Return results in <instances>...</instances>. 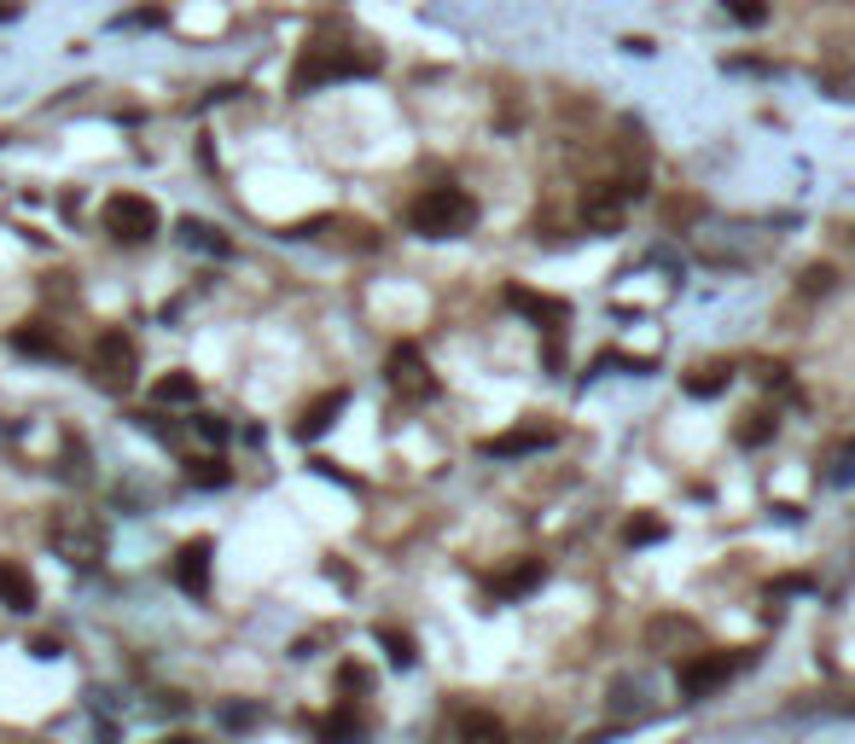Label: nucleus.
Returning a JSON list of instances; mask_svg holds the SVG:
<instances>
[{"mask_svg":"<svg viewBox=\"0 0 855 744\" xmlns=\"http://www.w3.org/2000/svg\"><path fill=\"white\" fill-rule=\"evenodd\" d=\"M722 390H727V366H704L687 379V396H722Z\"/></svg>","mask_w":855,"mask_h":744,"instance_id":"obj_23","label":"nucleus"},{"mask_svg":"<svg viewBox=\"0 0 855 744\" xmlns=\"http://www.w3.org/2000/svg\"><path fill=\"white\" fill-rule=\"evenodd\" d=\"M460 744H513V738H506V727H501V721H495V715H483V710H472V715H465V721H460Z\"/></svg>","mask_w":855,"mask_h":744,"instance_id":"obj_20","label":"nucleus"},{"mask_svg":"<svg viewBox=\"0 0 855 744\" xmlns=\"http://www.w3.org/2000/svg\"><path fill=\"white\" fill-rule=\"evenodd\" d=\"M733 24H745V30H763L768 24V0H722Z\"/></svg>","mask_w":855,"mask_h":744,"instance_id":"obj_22","label":"nucleus"},{"mask_svg":"<svg viewBox=\"0 0 855 744\" xmlns=\"http://www.w3.org/2000/svg\"><path fill=\"white\" fill-rule=\"evenodd\" d=\"M47 541L58 558H70L76 570H94L99 558H106V529H99V518H88V512H53Z\"/></svg>","mask_w":855,"mask_h":744,"instance_id":"obj_3","label":"nucleus"},{"mask_svg":"<svg viewBox=\"0 0 855 744\" xmlns=\"http://www.w3.org/2000/svg\"><path fill=\"white\" fill-rule=\"evenodd\" d=\"M12 349H24V355H47V361H58V355H65V343H58V338H53L41 320L18 326V332H12Z\"/></svg>","mask_w":855,"mask_h":744,"instance_id":"obj_17","label":"nucleus"},{"mask_svg":"<svg viewBox=\"0 0 855 744\" xmlns=\"http://www.w3.org/2000/svg\"><path fill=\"white\" fill-rule=\"evenodd\" d=\"M768 437H774V419H768V413H745L739 442H745V448H757V442H768Z\"/></svg>","mask_w":855,"mask_h":744,"instance_id":"obj_26","label":"nucleus"},{"mask_svg":"<svg viewBox=\"0 0 855 744\" xmlns=\"http://www.w3.org/2000/svg\"><path fill=\"white\" fill-rule=\"evenodd\" d=\"M163 744H198L193 733H175V738H163Z\"/></svg>","mask_w":855,"mask_h":744,"instance_id":"obj_31","label":"nucleus"},{"mask_svg":"<svg viewBox=\"0 0 855 744\" xmlns=\"http://www.w3.org/2000/svg\"><path fill=\"white\" fill-rule=\"evenodd\" d=\"M472 221H478V204L465 186H425L414 198V210H407V227L425 239H460V233H472Z\"/></svg>","mask_w":855,"mask_h":744,"instance_id":"obj_2","label":"nucleus"},{"mask_svg":"<svg viewBox=\"0 0 855 744\" xmlns=\"http://www.w3.org/2000/svg\"><path fill=\"white\" fill-rule=\"evenodd\" d=\"M379 70V53H355L350 41L338 35H315L309 47H303L297 70H292V88L297 94H315L326 81H343V76H373Z\"/></svg>","mask_w":855,"mask_h":744,"instance_id":"obj_1","label":"nucleus"},{"mask_svg":"<svg viewBox=\"0 0 855 744\" xmlns=\"http://www.w3.org/2000/svg\"><path fill=\"white\" fill-rule=\"evenodd\" d=\"M187 483H204V489H221V483H228V466H221V460H187Z\"/></svg>","mask_w":855,"mask_h":744,"instance_id":"obj_25","label":"nucleus"},{"mask_svg":"<svg viewBox=\"0 0 855 744\" xmlns=\"http://www.w3.org/2000/svg\"><path fill=\"white\" fill-rule=\"evenodd\" d=\"M628 541H635V547L664 541V524H658V518H628Z\"/></svg>","mask_w":855,"mask_h":744,"instance_id":"obj_27","label":"nucleus"},{"mask_svg":"<svg viewBox=\"0 0 855 744\" xmlns=\"http://www.w3.org/2000/svg\"><path fill=\"white\" fill-rule=\"evenodd\" d=\"M152 402L157 407H180V402H198V379H193V372H163V379L152 384Z\"/></svg>","mask_w":855,"mask_h":744,"instance_id":"obj_16","label":"nucleus"},{"mask_svg":"<svg viewBox=\"0 0 855 744\" xmlns=\"http://www.w3.org/2000/svg\"><path fill=\"white\" fill-rule=\"evenodd\" d=\"M646 639H651V652H681V646H699V623H687V616H658Z\"/></svg>","mask_w":855,"mask_h":744,"instance_id":"obj_15","label":"nucleus"},{"mask_svg":"<svg viewBox=\"0 0 855 744\" xmlns=\"http://www.w3.org/2000/svg\"><path fill=\"white\" fill-rule=\"evenodd\" d=\"M0 605L18 611V616L35 611V582H30V570H24V565H12V558L0 565Z\"/></svg>","mask_w":855,"mask_h":744,"instance_id":"obj_14","label":"nucleus"},{"mask_svg":"<svg viewBox=\"0 0 855 744\" xmlns=\"http://www.w3.org/2000/svg\"><path fill=\"white\" fill-rule=\"evenodd\" d=\"M99 216H106V233H111L117 244H146V239L157 233V221H163L157 204H152L146 193H111Z\"/></svg>","mask_w":855,"mask_h":744,"instance_id":"obj_4","label":"nucleus"},{"mask_svg":"<svg viewBox=\"0 0 855 744\" xmlns=\"http://www.w3.org/2000/svg\"><path fill=\"white\" fill-rule=\"evenodd\" d=\"M180 244H187V251H204V256H228V251H233V244L221 239L210 221H193V216L180 221Z\"/></svg>","mask_w":855,"mask_h":744,"instance_id":"obj_18","label":"nucleus"},{"mask_svg":"<svg viewBox=\"0 0 855 744\" xmlns=\"http://www.w3.org/2000/svg\"><path fill=\"white\" fill-rule=\"evenodd\" d=\"M506 308H518L524 320L547 326V332H559V326L570 320V308L559 297H541V292H529V285H506Z\"/></svg>","mask_w":855,"mask_h":744,"instance_id":"obj_11","label":"nucleus"},{"mask_svg":"<svg viewBox=\"0 0 855 744\" xmlns=\"http://www.w3.org/2000/svg\"><path fill=\"white\" fill-rule=\"evenodd\" d=\"M88 366H94V384H106V390H129V384H134V372H140V343L122 332V326H111V332H99Z\"/></svg>","mask_w":855,"mask_h":744,"instance_id":"obj_5","label":"nucleus"},{"mask_svg":"<svg viewBox=\"0 0 855 744\" xmlns=\"http://www.w3.org/2000/svg\"><path fill=\"white\" fill-rule=\"evenodd\" d=\"M221 721H228V727H251V721H256V710H244V704H228V710H221Z\"/></svg>","mask_w":855,"mask_h":744,"instance_id":"obj_29","label":"nucleus"},{"mask_svg":"<svg viewBox=\"0 0 855 744\" xmlns=\"http://www.w3.org/2000/svg\"><path fill=\"white\" fill-rule=\"evenodd\" d=\"M832 285H838L832 267H803V292H832Z\"/></svg>","mask_w":855,"mask_h":744,"instance_id":"obj_28","label":"nucleus"},{"mask_svg":"<svg viewBox=\"0 0 855 744\" xmlns=\"http://www.w3.org/2000/svg\"><path fill=\"white\" fill-rule=\"evenodd\" d=\"M379 646L391 652V664H396V669H407V664H414V639H407V634H396V628H379Z\"/></svg>","mask_w":855,"mask_h":744,"instance_id":"obj_24","label":"nucleus"},{"mask_svg":"<svg viewBox=\"0 0 855 744\" xmlns=\"http://www.w3.org/2000/svg\"><path fill=\"white\" fill-rule=\"evenodd\" d=\"M361 738H366V721L355 710H338L320 721V744H361Z\"/></svg>","mask_w":855,"mask_h":744,"instance_id":"obj_19","label":"nucleus"},{"mask_svg":"<svg viewBox=\"0 0 855 744\" xmlns=\"http://www.w3.org/2000/svg\"><path fill=\"white\" fill-rule=\"evenodd\" d=\"M826 483H855V437H844L838 448H832V460H826Z\"/></svg>","mask_w":855,"mask_h":744,"instance_id":"obj_21","label":"nucleus"},{"mask_svg":"<svg viewBox=\"0 0 855 744\" xmlns=\"http://www.w3.org/2000/svg\"><path fill=\"white\" fill-rule=\"evenodd\" d=\"M628 193H640V186H623V180L582 186V221H588V233H617L623 210H628Z\"/></svg>","mask_w":855,"mask_h":744,"instance_id":"obj_7","label":"nucleus"},{"mask_svg":"<svg viewBox=\"0 0 855 744\" xmlns=\"http://www.w3.org/2000/svg\"><path fill=\"white\" fill-rule=\"evenodd\" d=\"M343 402H350V390H326L320 402H309V407H303V419H297V437H303V442H315L320 430L343 413Z\"/></svg>","mask_w":855,"mask_h":744,"instance_id":"obj_13","label":"nucleus"},{"mask_svg":"<svg viewBox=\"0 0 855 744\" xmlns=\"http://www.w3.org/2000/svg\"><path fill=\"white\" fill-rule=\"evenodd\" d=\"M727 675H733V664L722 652H692L676 680H681V698H710L716 687H727Z\"/></svg>","mask_w":855,"mask_h":744,"instance_id":"obj_8","label":"nucleus"},{"mask_svg":"<svg viewBox=\"0 0 855 744\" xmlns=\"http://www.w3.org/2000/svg\"><path fill=\"white\" fill-rule=\"evenodd\" d=\"M0 18H7V7H0Z\"/></svg>","mask_w":855,"mask_h":744,"instance_id":"obj_32","label":"nucleus"},{"mask_svg":"<svg viewBox=\"0 0 855 744\" xmlns=\"http://www.w3.org/2000/svg\"><path fill=\"white\" fill-rule=\"evenodd\" d=\"M210 552H216L210 535H193V541L175 552V582H180V593H193V599L210 593Z\"/></svg>","mask_w":855,"mask_h":744,"instance_id":"obj_9","label":"nucleus"},{"mask_svg":"<svg viewBox=\"0 0 855 744\" xmlns=\"http://www.w3.org/2000/svg\"><path fill=\"white\" fill-rule=\"evenodd\" d=\"M384 379H391V390H396L402 402H431V396H437V372H431V361H425L414 343H396V349H391V361H384Z\"/></svg>","mask_w":855,"mask_h":744,"instance_id":"obj_6","label":"nucleus"},{"mask_svg":"<svg viewBox=\"0 0 855 744\" xmlns=\"http://www.w3.org/2000/svg\"><path fill=\"white\" fill-rule=\"evenodd\" d=\"M553 442H559L553 425H518V430H506V437H489L483 453H489V460H524V453H541Z\"/></svg>","mask_w":855,"mask_h":744,"instance_id":"obj_10","label":"nucleus"},{"mask_svg":"<svg viewBox=\"0 0 855 744\" xmlns=\"http://www.w3.org/2000/svg\"><path fill=\"white\" fill-rule=\"evenodd\" d=\"M547 582V565L541 558H518V565H506L501 576H489V599H524Z\"/></svg>","mask_w":855,"mask_h":744,"instance_id":"obj_12","label":"nucleus"},{"mask_svg":"<svg viewBox=\"0 0 855 744\" xmlns=\"http://www.w3.org/2000/svg\"><path fill=\"white\" fill-rule=\"evenodd\" d=\"M757 379H763V384H786V366H780V361H774V366H757Z\"/></svg>","mask_w":855,"mask_h":744,"instance_id":"obj_30","label":"nucleus"}]
</instances>
